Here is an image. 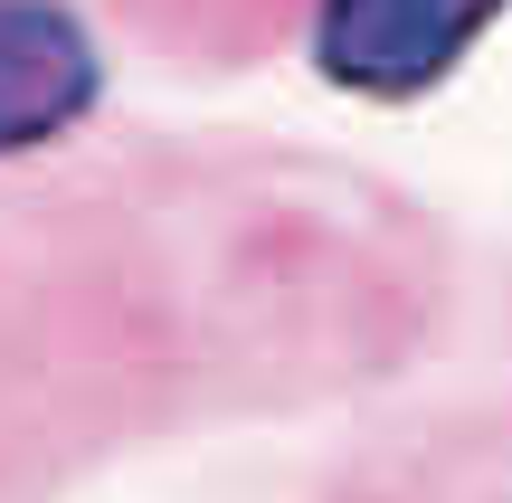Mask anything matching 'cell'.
I'll return each mask as SVG.
<instances>
[{
  "instance_id": "cell-1",
  "label": "cell",
  "mask_w": 512,
  "mask_h": 503,
  "mask_svg": "<svg viewBox=\"0 0 512 503\" xmlns=\"http://www.w3.org/2000/svg\"><path fill=\"white\" fill-rule=\"evenodd\" d=\"M494 19H512V0H323L313 10V67L342 95L408 105V95L446 86Z\"/></svg>"
},
{
  "instance_id": "cell-2",
  "label": "cell",
  "mask_w": 512,
  "mask_h": 503,
  "mask_svg": "<svg viewBox=\"0 0 512 503\" xmlns=\"http://www.w3.org/2000/svg\"><path fill=\"white\" fill-rule=\"evenodd\" d=\"M95 95H105V57L86 19L67 0H0V162L76 133Z\"/></svg>"
}]
</instances>
